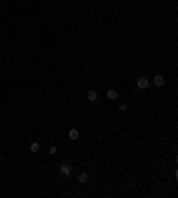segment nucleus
Here are the masks:
<instances>
[{
    "label": "nucleus",
    "instance_id": "nucleus-1",
    "mask_svg": "<svg viewBox=\"0 0 178 198\" xmlns=\"http://www.w3.org/2000/svg\"><path fill=\"white\" fill-rule=\"evenodd\" d=\"M148 86H150V81L146 77H139V79H137V88H139V89H146Z\"/></svg>",
    "mask_w": 178,
    "mask_h": 198
},
{
    "label": "nucleus",
    "instance_id": "nucleus-3",
    "mask_svg": "<svg viewBox=\"0 0 178 198\" xmlns=\"http://www.w3.org/2000/svg\"><path fill=\"white\" fill-rule=\"evenodd\" d=\"M68 136H70V139H78V136H80V132H78L77 129H70V132H68Z\"/></svg>",
    "mask_w": 178,
    "mask_h": 198
},
{
    "label": "nucleus",
    "instance_id": "nucleus-5",
    "mask_svg": "<svg viewBox=\"0 0 178 198\" xmlns=\"http://www.w3.org/2000/svg\"><path fill=\"white\" fill-rule=\"evenodd\" d=\"M153 84L157 86V88H160V86H164V77H162V75H157V77L153 79Z\"/></svg>",
    "mask_w": 178,
    "mask_h": 198
},
{
    "label": "nucleus",
    "instance_id": "nucleus-9",
    "mask_svg": "<svg viewBox=\"0 0 178 198\" xmlns=\"http://www.w3.org/2000/svg\"><path fill=\"white\" fill-rule=\"evenodd\" d=\"M48 154H50V155H55V154H57V147H55V145L48 148Z\"/></svg>",
    "mask_w": 178,
    "mask_h": 198
},
{
    "label": "nucleus",
    "instance_id": "nucleus-6",
    "mask_svg": "<svg viewBox=\"0 0 178 198\" xmlns=\"http://www.w3.org/2000/svg\"><path fill=\"white\" fill-rule=\"evenodd\" d=\"M107 98H109V100H116V98H118V91L116 89H109L107 91Z\"/></svg>",
    "mask_w": 178,
    "mask_h": 198
},
{
    "label": "nucleus",
    "instance_id": "nucleus-10",
    "mask_svg": "<svg viewBox=\"0 0 178 198\" xmlns=\"http://www.w3.org/2000/svg\"><path fill=\"white\" fill-rule=\"evenodd\" d=\"M120 111H127V104H121L120 105Z\"/></svg>",
    "mask_w": 178,
    "mask_h": 198
},
{
    "label": "nucleus",
    "instance_id": "nucleus-4",
    "mask_svg": "<svg viewBox=\"0 0 178 198\" xmlns=\"http://www.w3.org/2000/svg\"><path fill=\"white\" fill-rule=\"evenodd\" d=\"M87 100H89V102H96V100H98V93L91 89L89 93H87Z\"/></svg>",
    "mask_w": 178,
    "mask_h": 198
},
{
    "label": "nucleus",
    "instance_id": "nucleus-7",
    "mask_svg": "<svg viewBox=\"0 0 178 198\" xmlns=\"http://www.w3.org/2000/svg\"><path fill=\"white\" fill-rule=\"evenodd\" d=\"M78 182L80 184H84V182H87V173H85V171H82L80 175H78Z\"/></svg>",
    "mask_w": 178,
    "mask_h": 198
},
{
    "label": "nucleus",
    "instance_id": "nucleus-2",
    "mask_svg": "<svg viewBox=\"0 0 178 198\" xmlns=\"http://www.w3.org/2000/svg\"><path fill=\"white\" fill-rule=\"evenodd\" d=\"M61 173L66 175V177H70L71 175V166H70V164H62V166H61Z\"/></svg>",
    "mask_w": 178,
    "mask_h": 198
},
{
    "label": "nucleus",
    "instance_id": "nucleus-8",
    "mask_svg": "<svg viewBox=\"0 0 178 198\" xmlns=\"http://www.w3.org/2000/svg\"><path fill=\"white\" fill-rule=\"evenodd\" d=\"M39 148H41V145H39V143H36V141L30 143V150L32 152H39Z\"/></svg>",
    "mask_w": 178,
    "mask_h": 198
}]
</instances>
